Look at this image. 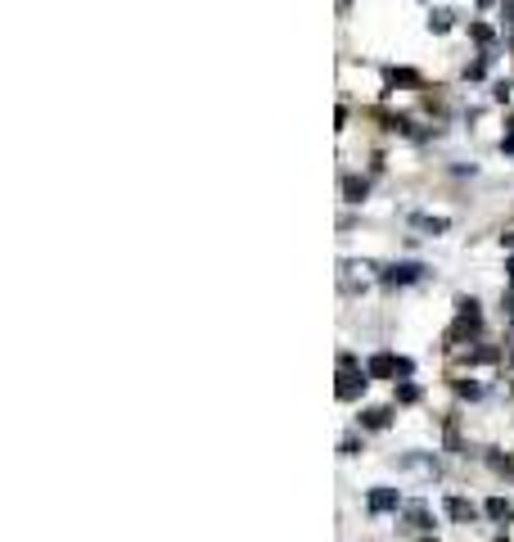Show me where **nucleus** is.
<instances>
[{"mask_svg":"<svg viewBox=\"0 0 514 542\" xmlns=\"http://www.w3.org/2000/svg\"><path fill=\"white\" fill-rule=\"evenodd\" d=\"M343 195H347V204H361V199H365V181L347 176V181H343Z\"/></svg>","mask_w":514,"mask_h":542,"instance_id":"7","label":"nucleus"},{"mask_svg":"<svg viewBox=\"0 0 514 542\" xmlns=\"http://www.w3.org/2000/svg\"><path fill=\"white\" fill-rule=\"evenodd\" d=\"M397 398H402V402H415L419 389H415V384H402V389H397Z\"/></svg>","mask_w":514,"mask_h":542,"instance_id":"13","label":"nucleus"},{"mask_svg":"<svg viewBox=\"0 0 514 542\" xmlns=\"http://www.w3.org/2000/svg\"><path fill=\"white\" fill-rule=\"evenodd\" d=\"M487 515H492V520H501V524H510L514 520V506L505 497H492V502H487Z\"/></svg>","mask_w":514,"mask_h":542,"instance_id":"6","label":"nucleus"},{"mask_svg":"<svg viewBox=\"0 0 514 542\" xmlns=\"http://www.w3.org/2000/svg\"><path fill=\"white\" fill-rule=\"evenodd\" d=\"M419 276H424V267H419V262H397V267L384 271L388 285H411V281H419Z\"/></svg>","mask_w":514,"mask_h":542,"instance_id":"2","label":"nucleus"},{"mask_svg":"<svg viewBox=\"0 0 514 542\" xmlns=\"http://www.w3.org/2000/svg\"><path fill=\"white\" fill-rule=\"evenodd\" d=\"M365 506H370V515H388V510L402 506V493H397V488H370Z\"/></svg>","mask_w":514,"mask_h":542,"instance_id":"1","label":"nucleus"},{"mask_svg":"<svg viewBox=\"0 0 514 542\" xmlns=\"http://www.w3.org/2000/svg\"><path fill=\"white\" fill-rule=\"evenodd\" d=\"M419 542H433V538H419Z\"/></svg>","mask_w":514,"mask_h":542,"instance_id":"16","label":"nucleus"},{"mask_svg":"<svg viewBox=\"0 0 514 542\" xmlns=\"http://www.w3.org/2000/svg\"><path fill=\"white\" fill-rule=\"evenodd\" d=\"M411 520H415V529H433V524H428V510L419 506V502H415V506H411Z\"/></svg>","mask_w":514,"mask_h":542,"instance_id":"11","label":"nucleus"},{"mask_svg":"<svg viewBox=\"0 0 514 542\" xmlns=\"http://www.w3.org/2000/svg\"><path fill=\"white\" fill-rule=\"evenodd\" d=\"M388 421H393V412H388V407H370V412L361 416L365 429H388Z\"/></svg>","mask_w":514,"mask_h":542,"instance_id":"5","label":"nucleus"},{"mask_svg":"<svg viewBox=\"0 0 514 542\" xmlns=\"http://www.w3.org/2000/svg\"><path fill=\"white\" fill-rule=\"evenodd\" d=\"M365 384H370V370H361V375H343V384H339V398H343V402H352L356 393H365Z\"/></svg>","mask_w":514,"mask_h":542,"instance_id":"3","label":"nucleus"},{"mask_svg":"<svg viewBox=\"0 0 514 542\" xmlns=\"http://www.w3.org/2000/svg\"><path fill=\"white\" fill-rule=\"evenodd\" d=\"M501 32H505V41H514V0L501 5Z\"/></svg>","mask_w":514,"mask_h":542,"instance_id":"8","label":"nucleus"},{"mask_svg":"<svg viewBox=\"0 0 514 542\" xmlns=\"http://www.w3.org/2000/svg\"><path fill=\"white\" fill-rule=\"evenodd\" d=\"M415 226H424V231H433V235H438V231H447L451 222H447V217H424V213H419V217H415Z\"/></svg>","mask_w":514,"mask_h":542,"instance_id":"9","label":"nucleus"},{"mask_svg":"<svg viewBox=\"0 0 514 542\" xmlns=\"http://www.w3.org/2000/svg\"><path fill=\"white\" fill-rule=\"evenodd\" d=\"M447 515H451V520H461V524H469L478 510H474V502H465V497H447Z\"/></svg>","mask_w":514,"mask_h":542,"instance_id":"4","label":"nucleus"},{"mask_svg":"<svg viewBox=\"0 0 514 542\" xmlns=\"http://www.w3.org/2000/svg\"><path fill=\"white\" fill-rule=\"evenodd\" d=\"M505 271H510V285H514V258H510V267H505Z\"/></svg>","mask_w":514,"mask_h":542,"instance_id":"15","label":"nucleus"},{"mask_svg":"<svg viewBox=\"0 0 514 542\" xmlns=\"http://www.w3.org/2000/svg\"><path fill=\"white\" fill-rule=\"evenodd\" d=\"M428 27H433V32H447V27H451V14H447V10H433Z\"/></svg>","mask_w":514,"mask_h":542,"instance_id":"10","label":"nucleus"},{"mask_svg":"<svg viewBox=\"0 0 514 542\" xmlns=\"http://www.w3.org/2000/svg\"><path fill=\"white\" fill-rule=\"evenodd\" d=\"M469 32H474V41H482V45H487V41H492V27H487V23H474V27H469Z\"/></svg>","mask_w":514,"mask_h":542,"instance_id":"12","label":"nucleus"},{"mask_svg":"<svg viewBox=\"0 0 514 542\" xmlns=\"http://www.w3.org/2000/svg\"><path fill=\"white\" fill-rule=\"evenodd\" d=\"M501 150H505V154H514V131H510V136L501 141Z\"/></svg>","mask_w":514,"mask_h":542,"instance_id":"14","label":"nucleus"}]
</instances>
